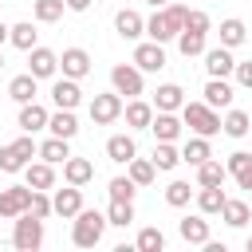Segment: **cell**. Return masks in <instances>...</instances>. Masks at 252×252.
Instances as JSON below:
<instances>
[{"label": "cell", "mask_w": 252, "mask_h": 252, "mask_svg": "<svg viewBox=\"0 0 252 252\" xmlns=\"http://www.w3.org/2000/svg\"><path fill=\"white\" fill-rule=\"evenodd\" d=\"M185 12H189V8L177 4V0L154 8V16L146 20V35H150L154 43H169V39H177V32L185 28Z\"/></svg>", "instance_id": "6da1fadb"}, {"label": "cell", "mask_w": 252, "mask_h": 252, "mask_svg": "<svg viewBox=\"0 0 252 252\" xmlns=\"http://www.w3.org/2000/svg\"><path fill=\"white\" fill-rule=\"evenodd\" d=\"M102 232H106V213L98 209H79L71 217V244L75 248H94L102 244Z\"/></svg>", "instance_id": "7a4b0ae2"}, {"label": "cell", "mask_w": 252, "mask_h": 252, "mask_svg": "<svg viewBox=\"0 0 252 252\" xmlns=\"http://www.w3.org/2000/svg\"><path fill=\"white\" fill-rule=\"evenodd\" d=\"M181 122L193 130V134H201V138H213V134H220V110H213L209 102H181Z\"/></svg>", "instance_id": "3957f363"}, {"label": "cell", "mask_w": 252, "mask_h": 252, "mask_svg": "<svg viewBox=\"0 0 252 252\" xmlns=\"http://www.w3.org/2000/svg\"><path fill=\"white\" fill-rule=\"evenodd\" d=\"M35 142H32V134H24L20 130V138L16 142H8V146H0V169L4 173H24V165L35 158Z\"/></svg>", "instance_id": "277c9868"}, {"label": "cell", "mask_w": 252, "mask_h": 252, "mask_svg": "<svg viewBox=\"0 0 252 252\" xmlns=\"http://www.w3.org/2000/svg\"><path fill=\"white\" fill-rule=\"evenodd\" d=\"M12 248H20V252L43 248V220L32 217V213H20L16 224H12Z\"/></svg>", "instance_id": "5b68a950"}, {"label": "cell", "mask_w": 252, "mask_h": 252, "mask_svg": "<svg viewBox=\"0 0 252 252\" xmlns=\"http://www.w3.org/2000/svg\"><path fill=\"white\" fill-rule=\"evenodd\" d=\"M110 91H118L126 98H138V94H146V75L134 63H114L110 67Z\"/></svg>", "instance_id": "8992f818"}, {"label": "cell", "mask_w": 252, "mask_h": 252, "mask_svg": "<svg viewBox=\"0 0 252 252\" xmlns=\"http://www.w3.org/2000/svg\"><path fill=\"white\" fill-rule=\"evenodd\" d=\"M87 114H91L94 126H110V122H118V118H122V94H118V91H102V94H94L91 106H87Z\"/></svg>", "instance_id": "52a82bcc"}, {"label": "cell", "mask_w": 252, "mask_h": 252, "mask_svg": "<svg viewBox=\"0 0 252 252\" xmlns=\"http://www.w3.org/2000/svg\"><path fill=\"white\" fill-rule=\"evenodd\" d=\"M142 75H158L161 67H165V43H154V39H146V43H138L134 47V59H130Z\"/></svg>", "instance_id": "ba28073f"}, {"label": "cell", "mask_w": 252, "mask_h": 252, "mask_svg": "<svg viewBox=\"0 0 252 252\" xmlns=\"http://www.w3.org/2000/svg\"><path fill=\"white\" fill-rule=\"evenodd\" d=\"M32 205V185H8L0 189V217L4 220H16L20 213H28Z\"/></svg>", "instance_id": "9c48e42d"}, {"label": "cell", "mask_w": 252, "mask_h": 252, "mask_svg": "<svg viewBox=\"0 0 252 252\" xmlns=\"http://www.w3.org/2000/svg\"><path fill=\"white\" fill-rule=\"evenodd\" d=\"M201 59H205V75H209V79H228L232 67H236L232 47H224V43H220V47H205Z\"/></svg>", "instance_id": "30bf717a"}, {"label": "cell", "mask_w": 252, "mask_h": 252, "mask_svg": "<svg viewBox=\"0 0 252 252\" xmlns=\"http://www.w3.org/2000/svg\"><path fill=\"white\" fill-rule=\"evenodd\" d=\"M150 130H154V138H158V142H177V138H181V130H185V122H181V114H177V110H154Z\"/></svg>", "instance_id": "8fae6325"}, {"label": "cell", "mask_w": 252, "mask_h": 252, "mask_svg": "<svg viewBox=\"0 0 252 252\" xmlns=\"http://www.w3.org/2000/svg\"><path fill=\"white\" fill-rule=\"evenodd\" d=\"M28 71H32L35 79H55V75H59V55H55L51 47H39V43H35V47L28 51Z\"/></svg>", "instance_id": "7c38bea8"}, {"label": "cell", "mask_w": 252, "mask_h": 252, "mask_svg": "<svg viewBox=\"0 0 252 252\" xmlns=\"http://www.w3.org/2000/svg\"><path fill=\"white\" fill-rule=\"evenodd\" d=\"M51 102L59 106V110H75L79 102H83V87H79V79H51Z\"/></svg>", "instance_id": "4fadbf2b"}, {"label": "cell", "mask_w": 252, "mask_h": 252, "mask_svg": "<svg viewBox=\"0 0 252 252\" xmlns=\"http://www.w3.org/2000/svg\"><path fill=\"white\" fill-rule=\"evenodd\" d=\"M114 32H118L122 39L138 43V39L146 35V20H142V12H134V8H118V12H114Z\"/></svg>", "instance_id": "5bb4252c"}, {"label": "cell", "mask_w": 252, "mask_h": 252, "mask_svg": "<svg viewBox=\"0 0 252 252\" xmlns=\"http://www.w3.org/2000/svg\"><path fill=\"white\" fill-rule=\"evenodd\" d=\"M79 209H83V189H79V185H67V189H55V193H51V213H55V217L71 220Z\"/></svg>", "instance_id": "9a60e30c"}, {"label": "cell", "mask_w": 252, "mask_h": 252, "mask_svg": "<svg viewBox=\"0 0 252 252\" xmlns=\"http://www.w3.org/2000/svg\"><path fill=\"white\" fill-rule=\"evenodd\" d=\"M59 71H63L67 79H87V75H91V55H87L83 47H63Z\"/></svg>", "instance_id": "2e32d148"}, {"label": "cell", "mask_w": 252, "mask_h": 252, "mask_svg": "<svg viewBox=\"0 0 252 252\" xmlns=\"http://www.w3.org/2000/svg\"><path fill=\"white\" fill-rule=\"evenodd\" d=\"M201 94H205L201 102H209L213 110H228V106H232V98H236V87H232L228 79H209Z\"/></svg>", "instance_id": "e0dca14e"}, {"label": "cell", "mask_w": 252, "mask_h": 252, "mask_svg": "<svg viewBox=\"0 0 252 252\" xmlns=\"http://www.w3.org/2000/svg\"><path fill=\"white\" fill-rule=\"evenodd\" d=\"M122 118L130 130H150V118H154V102H146L142 94L138 98H126L122 102Z\"/></svg>", "instance_id": "ac0fdd59"}, {"label": "cell", "mask_w": 252, "mask_h": 252, "mask_svg": "<svg viewBox=\"0 0 252 252\" xmlns=\"http://www.w3.org/2000/svg\"><path fill=\"white\" fill-rule=\"evenodd\" d=\"M47 114H51V110H47V106H39V102L32 98V102H24V106H20L16 126H20L24 134H39V130H47Z\"/></svg>", "instance_id": "d6986e66"}, {"label": "cell", "mask_w": 252, "mask_h": 252, "mask_svg": "<svg viewBox=\"0 0 252 252\" xmlns=\"http://www.w3.org/2000/svg\"><path fill=\"white\" fill-rule=\"evenodd\" d=\"M63 181H67V185H79V189H83V185H91V181H94V161H91V158H75V154H71V158L63 161Z\"/></svg>", "instance_id": "ffe728a7"}, {"label": "cell", "mask_w": 252, "mask_h": 252, "mask_svg": "<svg viewBox=\"0 0 252 252\" xmlns=\"http://www.w3.org/2000/svg\"><path fill=\"white\" fill-rule=\"evenodd\" d=\"M177 232H181V240H185V244H197V248H201V244L209 240V217H205V213L181 217V220H177Z\"/></svg>", "instance_id": "44dd1931"}, {"label": "cell", "mask_w": 252, "mask_h": 252, "mask_svg": "<svg viewBox=\"0 0 252 252\" xmlns=\"http://www.w3.org/2000/svg\"><path fill=\"white\" fill-rule=\"evenodd\" d=\"M24 185H32V189H55V165L51 161H28L24 165Z\"/></svg>", "instance_id": "7402d4cb"}, {"label": "cell", "mask_w": 252, "mask_h": 252, "mask_svg": "<svg viewBox=\"0 0 252 252\" xmlns=\"http://www.w3.org/2000/svg\"><path fill=\"white\" fill-rule=\"evenodd\" d=\"M39 94V79L32 75V71H24V75H16L12 83H8V98L16 102V106H24V102H32Z\"/></svg>", "instance_id": "603a6c76"}, {"label": "cell", "mask_w": 252, "mask_h": 252, "mask_svg": "<svg viewBox=\"0 0 252 252\" xmlns=\"http://www.w3.org/2000/svg\"><path fill=\"white\" fill-rule=\"evenodd\" d=\"M248 130H252V114L240 110V106H228L224 118H220V134H228V138H248Z\"/></svg>", "instance_id": "cb8c5ba5"}, {"label": "cell", "mask_w": 252, "mask_h": 252, "mask_svg": "<svg viewBox=\"0 0 252 252\" xmlns=\"http://www.w3.org/2000/svg\"><path fill=\"white\" fill-rule=\"evenodd\" d=\"M134 154H138L134 134H110V138H106V158H110L114 165H126Z\"/></svg>", "instance_id": "d4e9b609"}, {"label": "cell", "mask_w": 252, "mask_h": 252, "mask_svg": "<svg viewBox=\"0 0 252 252\" xmlns=\"http://www.w3.org/2000/svg\"><path fill=\"white\" fill-rule=\"evenodd\" d=\"M224 189L220 185H197V193H193V201H197V213H205V217H217L220 213V205H224Z\"/></svg>", "instance_id": "484cf974"}, {"label": "cell", "mask_w": 252, "mask_h": 252, "mask_svg": "<svg viewBox=\"0 0 252 252\" xmlns=\"http://www.w3.org/2000/svg\"><path fill=\"white\" fill-rule=\"evenodd\" d=\"M228 228H244L248 220H252V209H248V201H240V197H224V205H220V213H217Z\"/></svg>", "instance_id": "4316f807"}, {"label": "cell", "mask_w": 252, "mask_h": 252, "mask_svg": "<svg viewBox=\"0 0 252 252\" xmlns=\"http://www.w3.org/2000/svg\"><path fill=\"white\" fill-rule=\"evenodd\" d=\"M150 161H154V169H158V173H169V169H177V165H181V150H177V142H154V154H150Z\"/></svg>", "instance_id": "83f0119b"}, {"label": "cell", "mask_w": 252, "mask_h": 252, "mask_svg": "<svg viewBox=\"0 0 252 252\" xmlns=\"http://www.w3.org/2000/svg\"><path fill=\"white\" fill-rule=\"evenodd\" d=\"M47 130L55 134V138H75L79 134V118H75V110H59L55 106V114H47Z\"/></svg>", "instance_id": "f1b7e54d"}, {"label": "cell", "mask_w": 252, "mask_h": 252, "mask_svg": "<svg viewBox=\"0 0 252 252\" xmlns=\"http://www.w3.org/2000/svg\"><path fill=\"white\" fill-rule=\"evenodd\" d=\"M8 43H12V47H20V51H32V47L39 43V32H35V24H32V20H20V24H12V28H8Z\"/></svg>", "instance_id": "f546056e"}, {"label": "cell", "mask_w": 252, "mask_h": 252, "mask_svg": "<svg viewBox=\"0 0 252 252\" xmlns=\"http://www.w3.org/2000/svg\"><path fill=\"white\" fill-rule=\"evenodd\" d=\"M35 158H43V161H51V165H63L67 158H71V142L67 138H47V142H39V150H35Z\"/></svg>", "instance_id": "4dcf8cb0"}, {"label": "cell", "mask_w": 252, "mask_h": 252, "mask_svg": "<svg viewBox=\"0 0 252 252\" xmlns=\"http://www.w3.org/2000/svg\"><path fill=\"white\" fill-rule=\"evenodd\" d=\"M126 177H130L138 189H146V185H154L158 169H154V161H150V158H138V154H134V158L126 161Z\"/></svg>", "instance_id": "1f68e13d"}, {"label": "cell", "mask_w": 252, "mask_h": 252, "mask_svg": "<svg viewBox=\"0 0 252 252\" xmlns=\"http://www.w3.org/2000/svg\"><path fill=\"white\" fill-rule=\"evenodd\" d=\"M181 102H185V91L177 83H161L154 91V110H181Z\"/></svg>", "instance_id": "d6a6232c"}, {"label": "cell", "mask_w": 252, "mask_h": 252, "mask_svg": "<svg viewBox=\"0 0 252 252\" xmlns=\"http://www.w3.org/2000/svg\"><path fill=\"white\" fill-rule=\"evenodd\" d=\"M205 158H213V146H209V138H201V134H193L185 146H181V161H189L193 169L205 161Z\"/></svg>", "instance_id": "836d02e7"}, {"label": "cell", "mask_w": 252, "mask_h": 252, "mask_svg": "<svg viewBox=\"0 0 252 252\" xmlns=\"http://www.w3.org/2000/svg\"><path fill=\"white\" fill-rule=\"evenodd\" d=\"M244 39H248V28H244V20H236V16L220 20V43H224V47H232V51H236Z\"/></svg>", "instance_id": "e575fe53"}, {"label": "cell", "mask_w": 252, "mask_h": 252, "mask_svg": "<svg viewBox=\"0 0 252 252\" xmlns=\"http://www.w3.org/2000/svg\"><path fill=\"white\" fill-rule=\"evenodd\" d=\"M228 181V169L217 161V158H205L197 165V185H224Z\"/></svg>", "instance_id": "d590c367"}, {"label": "cell", "mask_w": 252, "mask_h": 252, "mask_svg": "<svg viewBox=\"0 0 252 252\" xmlns=\"http://www.w3.org/2000/svg\"><path fill=\"white\" fill-rule=\"evenodd\" d=\"M63 12H67L63 0H32V16H35V24H55V20H63Z\"/></svg>", "instance_id": "8d00e7d4"}, {"label": "cell", "mask_w": 252, "mask_h": 252, "mask_svg": "<svg viewBox=\"0 0 252 252\" xmlns=\"http://www.w3.org/2000/svg\"><path fill=\"white\" fill-rule=\"evenodd\" d=\"M106 224H114V228L134 224V201H114V197H110V205H106Z\"/></svg>", "instance_id": "74e56055"}, {"label": "cell", "mask_w": 252, "mask_h": 252, "mask_svg": "<svg viewBox=\"0 0 252 252\" xmlns=\"http://www.w3.org/2000/svg\"><path fill=\"white\" fill-rule=\"evenodd\" d=\"M193 193H197V189H193L189 181H181V177H177V181H169V185H165V205H173V209H185V205L193 201Z\"/></svg>", "instance_id": "f35d334b"}, {"label": "cell", "mask_w": 252, "mask_h": 252, "mask_svg": "<svg viewBox=\"0 0 252 252\" xmlns=\"http://www.w3.org/2000/svg\"><path fill=\"white\" fill-rule=\"evenodd\" d=\"M209 43H205V35L201 32H177V51L185 55V59H193V55H201Z\"/></svg>", "instance_id": "ab89813d"}, {"label": "cell", "mask_w": 252, "mask_h": 252, "mask_svg": "<svg viewBox=\"0 0 252 252\" xmlns=\"http://www.w3.org/2000/svg\"><path fill=\"white\" fill-rule=\"evenodd\" d=\"M134 248H138V252H161V248H165L161 228H142V232L134 236Z\"/></svg>", "instance_id": "60d3db41"}, {"label": "cell", "mask_w": 252, "mask_h": 252, "mask_svg": "<svg viewBox=\"0 0 252 252\" xmlns=\"http://www.w3.org/2000/svg\"><path fill=\"white\" fill-rule=\"evenodd\" d=\"M28 213L39 217V220L55 217V213H51V193H47V189H32V205H28Z\"/></svg>", "instance_id": "b9f144b4"}, {"label": "cell", "mask_w": 252, "mask_h": 252, "mask_svg": "<svg viewBox=\"0 0 252 252\" xmlns=\"http://www.w3.org/2000/svg\"><path fill=\"white\" fill-rule=\"evenodd\" d=\"M209 28H213L209 12H201V8H189V12H185V28H181V32H201V35H209Z\"/></svg>", "instance_id": "7bdbcfd3"}, {"label": "cell", "mask_w": 252, "mask_h": 252, "mask_svg": "<svg viewBox=\"0 0 252 252\" xmlns=\"http://www.w3.org/2000/svg\"><path fill=\"white\" fill-rule=\"evenodd\" d=\"M106 189H110V197H114V201H134V193H138V185H134L130 177H110V185H106Z\"/></svg>", "instance_id": "ee69618b"}, {"label": "cell", "mask_w": 252, "mask_h": 252, "mask_svg": "<svg viewBox=\"0 0 252 252\" xmlns=\"http://www.w3.org/2000/svg\"><path fill=\"white\" fill-rule=\"evenodd\" d=\"M248 165H252V154H248V150H232V154H228V161H224L228 177H240Z\"/></svg>", "instance_id": "f6af8a7d"}, {"label": "cell", "mask_w": 252, "mask_h": 252, "mask_svg": "<svg viewBox=\"0 0 252 252\" xmlns=\"http://www.w3.org/2000/svg\"><path fill=\"white\" fill-rule=\"evenodd\" d=\"M232 79H236V87L252 91V59H248V63H236V67H232Z\"/></svg>", "instance_id": "bcb514c9"}, {"label": "cell", "mask_w": 252, "mask_h": 252, "mask_svg": "<svg viewBox=\"0 0 252 252\" xmlns=\"http://www.w3.org/2000/svg\"><path fill=\"white\" fill-rule=\"evenodd\" d=\"M63 4H67V12H87L94 0H63Z\"/></svg>", "instance_id": "7dc6e473"}, {"label": "cell", "mask_w": 252, "mask_h": 252, "mask_svg": "<svg viewBox=\"0 0 252 252\" xmlns=\"http://www.w3.org/2000/svg\"><path fill=\"white\" fill-rule=\"evenodd\" d=\"M236 185H240V189H252V165H248V169L236 177Z\"/></svg>", "instance_id": "c3c4849f"}, {"label": "cell", "mask_w": 252, "mask_h": 252, "mask_svg": "<svg viewBox=\"0 0 252 252\" xmlns=\"http://www.w3.org/2000/svg\"><path fill=\"white\" fill-rule=\"evenodd\" d=\"M4 43H8V24L0 20V47H4Z\"/></svg>", "instance_id": "681fc988"}, {"label": "cell", "mask_w": 252, "mask_h": 252, "mask_svg": "<svg viewBox=\"0 0 252 252\" xmlns=\"http://www.w3.org/2000/svg\"><path fill=\"white\" fill-rule=\"evenodd\" d=\"M146 4H150V8H161V4H169V0H146Z\"/></svg>", "instance_id": "f907efd6"}, {"label": "cell", "mask_w": 252, "mask_h": 252, "mask_svg": "<svg viewBox=\"0 0 252 252\" xmlns=\"http://www.w3.org/2000/svg\"><path fill=\"white\" fill-rule=\"evenodd\" d=\"M244 248H248V252H252V236H248V240H244Z\"/></svg>", "instance_id": "816d5d0a"}, {"label": "cell", "mask_w": 252, "mask_h": 252, "mask_svg": "<svg viewBox=\"0 0 252 252\" xmlns=\"http://www.w3.org/2000/svg\"><path fill=\"white\" fill-rule=\"evenodd\" d=\"M0 71H4V51H0Z\"/></svg>", "instance_id": "f5cc1de1"}]
</instances>
